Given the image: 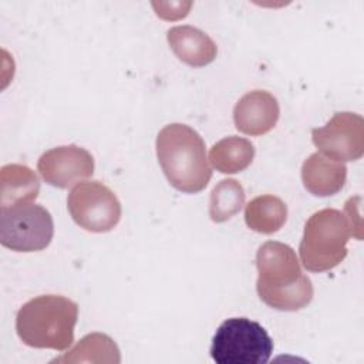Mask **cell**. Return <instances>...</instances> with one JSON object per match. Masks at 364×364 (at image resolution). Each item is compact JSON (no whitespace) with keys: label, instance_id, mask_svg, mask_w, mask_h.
<instances>
[{"label":"cell","instance_id":"1","mask_svg":"<svg viewBox=\"0 0 364 364\" xmlns=\"http://www.w3.org/2000/svg\"><path fill=\"white\" fill-rule=\"evenodd\" d=\"M260 300L280 311H296L313 300L311 280L303 274L296 252L282 242H264L256 255Z\"/></svg>","mask_w":364,"mask_h":364},{"label":"cell","instance_id":"2","mask_svg":"<svg viewBox=\"0 0 364 364\" xmlns=\"http://www.w3.org/2000/svg\"><path fill=\"white\" fill-rule=\"evenodd\" d=\"M156 156L168 182L181 192H200L212 178L205 142L185 124H169L158 132Z\"/></svg>","mask_w":364,"mask_h":364},{"label":"cell","instance_id":"3","mask_svg":"<svg viewBox=\"0 0 364 364\" xmlns=\"http://www.w3.org/2000/svg\"><path fill=\"white\" fill-rule=\"evenodd\" d=\"M77 318L75 301L58 294H43L20 307L16 316V331L28 347L64 351L74 341Z\"/></svg>","mask_w":364,"mask_h":364},{"label":"cell","instance_id":"4","mask_svg":"<svg viewBox=\"0 0 364 364\" xmlns=\"http://www.w3.org/2000/svg\"><path fill=\"white\" fill-rule=\"evenodd\" d=\"M351 235L348 218L341 210L324 208L314 212L304 225L299 246L301 264L309 272L334 269L346 259Z\"/></svg>","mask_w":364,"mask_h":364},{"label":"cell","instance_id":"5","mask_svg":"<svg viewBox=\"0 0 364 364\" xmlns=\"http://www.w3.org/2000/svg\"><path fill=\"white\" fill-rule=\"evenodd\" d=\"M209 353L216 364H264L273 353V340L257 321L233 317L218 327Z\"/></svg>","mask_w":364,"mask_h":364},{"label":"cell","instance_id":"6","mask_svg":"<svg viewBox=\"0 0 364 364\" xmlns=\"http://www.w3.org/2000/svg\"><path fill=\"white\" fill-rule=\"evenodd\" d=\"M54 235L50 212L41 205L21 203L0 208V243L14 252H40Z\"/></svg>","mask_w":364,"mask_h":364},{"label":"cell","instance_id":"7","mask_svg":"<svg viewBox=\"0 0 364 364\" xmlns=\"http://www.w3.org/2000/svg\"><path fill=\"white\" fill-rule=\"evenodd\" d=\"M73 220L94 233L112 230L121 219V203L115 193L100 181L75 185L67 198Z\"/></svg>","mask_w":364,"mask_h":364},{"label":"cell","instance_id":"8","mask_svg":"<svg viewBox=\"0 0 364 364\" xmlns=\"http://www.w3.org/2000/svg\"><path fill=\"white\" fill-rule=\"evenodd\" d=\"M311 139L334 161H357L364 154V119L355 112H336L324 127L311 129Z\"/></svg>","mask_w":364,"mask_h":364},{"label":"cell","instance_id":"9","mask_svg":"<svg viewBox=\"0 0 364 364\" xmlns=\"http://www.w3.org/2000/svg\"><path fill=\"white\" fill-rule=\"evenodd\" d=\"M37 171L51 186L67 189L92 176V155L77 145H63L46 151L37 162Z\"/></svg>","mask_w":364,"mask_h":364},{"label":"cell","instance_id":"10","mask_svg":"<svg viewBox=\"0 0 364 364\" xmlns=\"http://www.w3.org/2000/svg\"><path fill=\"white\" fill-rule=\"evenodd\" d=\"M280 115L276 97L263 90L245 94L235 105L233 121L237 131L250 136L267 134L274 128Z\"/></svg>","mask_w":364,"mask_h":364},{"label":"cell","instance_id":"11","mask_svg":"<svg viewBox=\"0 0 364 364\" xmlns=\"http://www.w3.org/2000/svg\"><path fill=\"white\" fill-rule=\"evenodd\" d=\"M166 40L173 54L191 67H205L218 54L215 41L192 26H175L166 31Z\"/></svg>","mask_w":364,"mask_h":364},{"label":"cell","instance_id":"12","mask_svg":"<svg viewBox=\"0 0 364 364\" xmlns=\"http://www.w3.org/2000/svg\"><path fill=\"white\" fill-rule=\"evenodd\" d=\"M347 179V168L320 152L311 154L301 166L304 188L314 196H331L340 192Z\"/></svg>","mask_w":364,"mask_h":364},{"label":"cell","instance_id":"13","mask_svg":"<svg viewBox=\"0 0 364 364\" xmlns=\"http://www.w3.org/2000/svg\"><path fill=\"white\" fill-rule=\"evenodd\" d=\"M38 176L26 165L9 164L0 171V208L28 203L38 196Z\"/></svg>","mask_w":364,"mask_h":364},{"label":"cell","instance_id":"14","mask_svg":"<svg viewBox=\"0 0 364 364\" xmlns=\"http://www.w3.org/2000/svg\"><path fill=\"white\" fill-rule=\"evenodd\" d=\"M121 361L119 348L115 341L104 333L84 336L68 353L54 358L51 363H108Z\"/></svg>","mask_w":364,"mask_h":364},{"label":"cell","instance_id":"15","mask_svg":"<svg viewBox=\"0 0 364 364\" xmlns=\"http://www.w3.org/2000/svg\"><path fill=\"white\" fill-rule=\"evenodd\" d=\"M287 219L286 203L274 195L253 198L245 209V222L249 229L270 235L277 232Z\"/></svg>","mask_w":364,"mask_h":364},{"label":"cell","instance_id":"16","mask_svg":"<svg viewBox=\"0 0 364 364\" xmlns=\"http://www.w3.org/2000/svg\"><path fill=\"white\" fill-rule=\"evenodd\" d=\"M255 158L253 144L242 136H226L218 141L209 152L212 166L222 173L245 171Z\"/></svg>","mask_w":364,"mask_h":364},{"label":"cell","instance_id":"17","mask_svg":"<svg viewBox=\"0 0 364 364\" xmlns=\"http://www.w3.org/2000/svg\"><path fill=\"white\" fill-rule=\"evenodd\" d=\"M245 189L232 178L222 179L210 193L209 216L213 222L222 223L235 216L245 205Z\"/></svg>","mask_w":364,"mask_h":364}]
</instances>
